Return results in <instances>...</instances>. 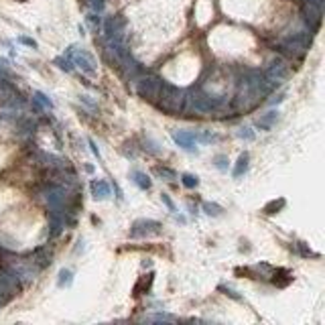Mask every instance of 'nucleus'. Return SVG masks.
<instances>
[{"label":"nucleus","instance_id":"f257e3e1","mask_svg":"<svg viewBox=\"0 0 325 325\" xmlns=\"http://www.w3.org/2000/svg\"><path fill=\"white\" fill-rule=\"evenodd\" d=\"M161 98H163V102H161L163 110H167V112H179L181 110L183 98H181V92L177 90V87L163 83L161 85Z\"/></svg>","mask_w":325,"mask_h":325},{"label":"nucleus","instance_id":"f03ea898","mask_svg":"<svg viewBox=\"0 0 325 325\" xmlns=\"http://www.w3.org/2000/svg\"><path fill=\"white\" fill-rule=\"evenodd\" d=\"M173 138H175V142H179L181 146H185V149H193V142H195L193 132H177Z\"/></svg>","mask_w":325,"mask_h":325},{"label":"nucleus","instance_id":"7ed1b4c3","mask_svg":"<svg viewBox=\"0 0 325 325\" xmlns=\"http://www.w3.org/2000/svg\"><path fill=\"white\" fill-rule=\"evenodd\" d=\"M92 189H94L96 197H100V199H104V197L110 195V187H108L104 181H94V183H92Z\"/></svg>","mask_w":325,"mask_h":325},{"label":"nucleus","instance_id":"20e7f679","mask_svg":"<svg viewBox=\"0 0 325 325\" xmlns=\"http://www.w3.org/2000/svg\"><path fill=\"white\" fill-rule=\"evenodd\" d=\"M134 181L140 189H149L151 187V181H149V177L142 175V173H134Z\"/></svg>","mask_w":325,"mask_h":325},{"label":"nucleus","instance_id":"39448f33","mask_svg":"<svg viewBox=\"0 0 325 325\" xmlns=\"http://www.w3.org/2000/svg\"><path fill=\"white\" fill-rule=\"evenodd\" d=\"M246 169H248V155L244 153V155L240 157V161H238V167H236V171H234V177H240Z\"/></svg>","mask_w":325,"mask_h":325},{"label":"nucleus","instance_id":"423d86ee","mask_svg":"<svg viewBox=\"0 0 325 325\" xmlns=\"http://www.w3.org/2000/svg\"><path fill=\"white\" fill-rule=\"evenodd\" d=\"M203 210L208 212L210 216H220V212H222V208H220V205H216V203H205Z\"/></svg>","mask_w":325,"mask_h":325},{"label":"nucleus","instance_id":"0eeeda50","mask_svg":"<svg viewBox=\"0 0 325 325\" xmlns=\"http://www.w3.org/2000/svg\"><path fill=\"white\" fill-rule=\"evenodd\" d=\"M151 283H153V275H146V277H144V279H142V281H140V283H138V285L134 287V291H138L140 287H144L146 291H149V287H151Z\"/></svg>","mask_w":325,"mask_h":325},{"label":"nucleus","instance_id":"6e6552de","mask_svg":"<svg viewBox=\"0 0 325 325\" xmlns=\"http://www.w3.org/2000/svg\"><path fill=\"white\" fill-rule=\"evenodd\" d=\"M199 181H197V177H193V175H183V185L185 187H195Z\"/></svg>","mask_w":325,"mask_h":325},{"label":"nucleus","instance_id":"1a4fd4ad","mask_svg":"<svg viewBox=\"0 0 325 325\" xmlns=\"http://www.w3.org/2000/svg\"><path fill=\"white\" fill-rule=\"evenodd\" d=\"M69 283H71V273L69 271H63L61 273V279H59V285L63 287V285H69Z\"/></svg>","mask_w":325,"mask_h":325},{"label":"nucleus","instance_id":"9d476101","mask_svg":"<svg viewBox=\"0 0 325 325\" xmlns=\"http://www.w3.org/2000/svg\"><path fill=\"white\" fill-rule=\"evenodd\" d=\"M157 173H159V175L169 177V179H175V173H173V171H169V169H157Z\"/></svg>","mask_w":325,"mask_h":325},{"label":"nucleus","instance_id":"9b49d317","mask_svg":"<svg viewBox=\"0 0 325 325\" xmlns=\"http://www.w3.org/2000/svg\"><path fill=\"white\" fill-rule=\"evenodd\" d=\"M283 205H285V201H283V199H281L279 203H271V205H269V208H267V212H271V210H275V208L279 210V208H283Z\"/></svg>","mask_w":325,"mask_h":325},{"label":"nucleus","instance_id":"f8f14e48","mask_svg":"<svg viewBox=\"0 0 325 325\" xmlns=\"http://www.w3.org/2000/svg\"><path fill=\"white\" fill-rule=\"evenodd\" d=\"M163 201H165V203L169 205V210H171V212H175V205H173V201H171V199H169L167 195H163Z\"/></svg>","mask_w":325,"mask_h":325},{"label":"nucleus","instance_id":"ddd939ff","mask_svg":"<svg viewBox=\"0 0 325 325\" xmlns=\"http://www.w3.org/2000/svg\"><path fill=\"white\" fill-rule=\"evenodd\" d=\"M20 41H22L24 45H31V47H35V41H31V39H24V37H22Z\"/></svg>","mask_w":325,"mask_h":325}]
</instances>
